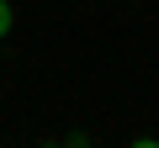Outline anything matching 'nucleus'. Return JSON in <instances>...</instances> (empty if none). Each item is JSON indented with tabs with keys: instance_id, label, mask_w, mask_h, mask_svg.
Returning <instances> with one entry per match:
<instances>
[{
	"instance_id": "1",
	"label": "nucleus",
	"mask_w": 159,
	"mask_h": 148,
	"mask_svg": "<svg viewBox=\"0 0 159 148\" xmlns=\"http://www.w3.org/2000/svg\"><path fill=\"white\" fill-rule=\"evenodd\" d=\"M6 32H11V6L0 0V37H6Z\"/></svg>"
}]
</instances>
